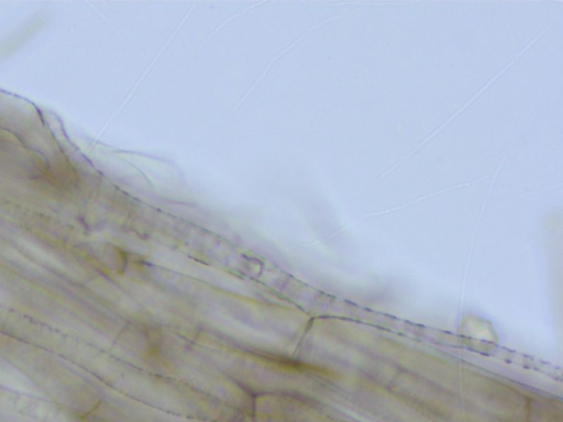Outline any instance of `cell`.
<instances>
[{
	"label": "cell",
	"mask_w": 563,
	"mask_h": 422,
	"mask_svg": "<svg viewBox=\"0 0 563 422\" xmlns=\"http://www.w3.org/2000/svg\"><path fill=\"white\" fill-rule=\"evenodd\" d=\"M130 336L131 352L143 362L159 361L162 356L163 336L155 324L138 322L131 324L128 330Z\"/></svg>",
	"instance_id": "6da1fadb"
}]
</instances>
